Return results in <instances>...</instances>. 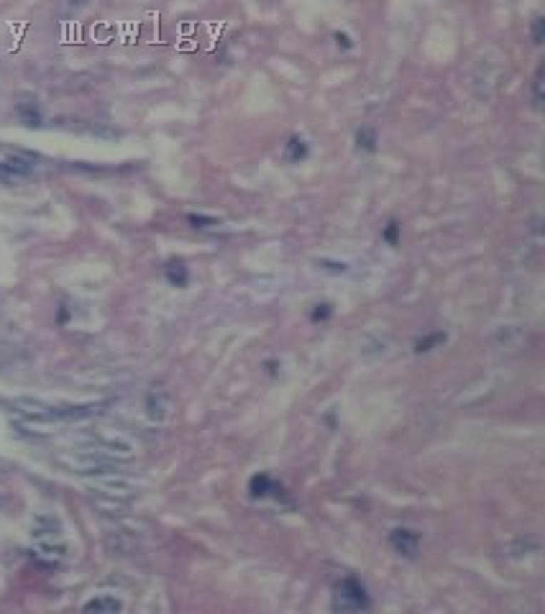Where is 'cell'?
Wrapping results in <instances>:
<instances>
[{
    "label": "cell",
    "mask_w": 545,
    "mask_h": 614,
    "mask_svg": "<svg viewBox=\"0 0 545 614\" xmlns=\"http://www.w3.org/2000/svg\"><path fill=\"white\" fill-rule=\"evenodd\" d=\"M284 159L292 162V164H300L302 159H307V144L300 139V136H292L284 147Z\"/></svg>",
    "instance_id": "cell-9"
},
{
    "label": "cell",
    "mask_w": 545,
    "mask_h": 614,
    "mask_svg": "<svg viewBox=\"0 0 545 614\" xmlns=\"http://www.w3.org/2000/svg\"><path fill=\"white\" fill-rule=\"evenodd\" d=\"M100 489H103V492H108L111 494V497H129L131 494V487L129 484H123V481H103V484H100Z\"/></svg>",
    "instance_id": "cell-13"
},
{
    "label": "cell",
    "mask_w": 545,
    "mask_h": 614,
    "mask_svg": "<svg viewBox=\"0 0 545 614\" xmlns=\"http://www.w3.org/2000/svg\"><path fill=\"white\" fill-rule=\"evenodd\" d=\"M543 79H545V64H540L538 72L533 79V105L535 108H543Z\"/></svg>",
    "instance_id": "cell-12"
},
{
    "label": "cell",
    "mask_w": 545,
    "mask_h": 614,
    "mask_svg": "<svg viewBox=\"0 0 545 614\" xmlns=\"http://www.w3.org/2000/svg\"><path fill=\"white\" fill-rule=\"evenodd\" d=\"M441 343H446V333H430V335H425V338H420V341H417L415 351L417 353H428V351H433L435 346H441Z\"/></svg>",
    "instance_id": "cell-11"
},
{
    "label": "cell",
    "mask_w": 545,
    "mask_h": 614,
    "mask_svg": "<svg viewBox=\"0 0 545 614\" xmlns=\"http://www.w3.org/2000/svg\"><path fill=\"white\" fill-rule=\"evenodd\" d=\"M164 277H166V282L172 287H177V289H184V287L190 284V269H187V264H184L182 259H172V262L166 264Z\"/></svg>",
    "instance_id": "cell-6"
},
{
    "label": "cell",
    "mask_w": 545,
    "mask_h": 614,
    "mask_svg": "<svg viewBox=\"0 0 545 614\" xmlns=\"http://www.w3.org/2000/svg\"><path fill=\"white\" fill-rule=\"evenodd\" d=\"M530 34H533V41L535 44H543L545 41V19H535L533 21V29H530Z\"/></svg>",
    "instance_id": "cell-18"
},
{
    "label": "cell",
    "mask_w": 545,
    "mask_h": 614,
    "mask_svg": "<svg viewBox=\"0 0 545 614\" xmlns=\"http://www.w3.org/2000/svg\"><path fill=\"white\" fill-rule=\"evenodd\" d=\"M16 113H19V121L24 123L26 128H41L44 126V116L39 105L34 100H24V103L16 105Z\"/></svg>",
    "instance_id": "cell-7"
},
{
    "label": "cell",
    "mask_w": 545,
    "mask_h": 614,
    "mask_svg": "<svg viewBox=\"0 0 545 614\" xmlns=\"http://www.w3.org/2000/svg\"><path fill=\"white\" fill-rule=\"evenodd\" d=\"M72 3H74V6H85L87 0H72Z\"/></svg>",
    "instance_id": "cell-20"
},
{
    "label": "cell",
    "mask_w": 545,
    "mask_h": 614,
    "mask_svg": "<svg viewBox=\"0 0 545 614\" xmlns=\"http://www.w3.org/2000/svg\"><path fill=\"white\" fill-rule=\"evenodd\" d=\"M187 223H190L192 228H210V225H218V218L202 215V213H190L187 215Z\"/></svg>",
    "instance_id": "cell-14"
},
{
    "label": "cell",
    "mask_w": 545,
    "mask_h": 614,
    "mask_svg": "<svg viewBox=\"0 0 545 614\" xmlns=\"http://www.w3.org/2000/svg\"><path fill=\"white\" fill-rule=\"evenodd\" d=\"M376 131L374 128H359L356 131V147L364 149V152H376Z\"/></svg>",
    "instance_id": "cell-10"
},
{
    "label": "cell",
    "mask_w": 545,
    "mask_h": 614,
    "mask_svg": "<svg viewBox=\"0 0 545 614\" xmlns=\"http://www.w3.org/2000/svg\"><path fill=\"white\" fill-rule=\"evenodd\" d=\"M369 607H371V599H369L361 581H356L354 576L344 578L336 586V594H333V609L336 612H361V609Z\"/></svg>",
    "instance_id": "cell-1"
},
{
    "label": "cell",
    "mask_w": 545,
    "mask_h": 614,
    "mask_svg": "<svg viewBox=\"0 0 545 614\" xmlns=\"http://www.w3.org/2000/svg\"><path fill=\"white\" fill-rule=\"evenodd\" d=\"M389 543H392V548L399 555L415 558L417 550H420V533H415L410 528H397L389 533Z\"/></svg>",
    "instance_id": "cell-3"
},
{
    "label": "cell",
    "mask_w": 545,
    "mask_h": 614,
    "mask_svg": "<svg viewBox=\"0 0 545 614\" xmlns=\"http://www.w3.org/2000/svg\"><path fill=\"white\" fill-rule=\"evenodd\" d=\"M61 463H64L69 471H74V474H82V476L111 474V471H113V466L105 461V458L92 456V453H87V456H61Z\"/></svg>",
    "instance_id": "cell-2"
},
{
    "label": "cell",
    "mask_w": 545,
    "mask_h": 614,
    "mask_svg": "<svg viewBox=\"0 0 545 614\" xmlns=\"http://www.w3.org/2000/svg\"><path fill=\"white\" fill-rule=\"evenodd\" d=\"M399 228H402V225H399L397 220H389L386 228H384V233H381V238H384L389 246H397L399 244Z\"/></svg>",
    "instance_id": "cell-15"
},
{
    "label": "cell",
    "mask_w": 545,
    "mask_h": 614,
    "mask_svg": "<svg viewBox=\"0 0 545 614\" xmlns=\"http://www.w3.org/2000/svg\"><path fill=\"white\" fill-rule=\"evenodd\" d=\"M31 535H34V540H44V538H61V523L54 515H36L34 517Z\"/></svg>",
    "instance_id": "cell-4"
},
{
    "label": "cell",
    "mask_w": 545,
    "mask_h": 614,
    "mask_svg": "<svg viewBox=\"0 0 545 614\" xmlns=\"http://www.w3.org/2000/svg\"><path fill=\"white\" fill-rule=\"evenodd\" d=\"M333 315V304L323 302V304H315L313 312H310V317H313V322H325V320H331Z\"/></svg>",
    "instance_id": "cell-16"
},
{
    "label": "cell",
    "mask_w": 545,
    "mask_h": 614,
    "mask_svg": "<svg viewBox=\"0 0 545 614\" xmlns=\"http://www.w3.org/2000/svg\"><path fill=\"white\" fill-rule=\"evenodd\" d=\"M318 267L325 269V272H331V274H346V272H349V264H344V262H331V259H320Z\"/></svg>",
    "instance_id": "cell-17"
},
{
    "label": "cell",
    "mask_w": 545,
    "mask_h": 614,
    "mask_svg": "<svg viewBox=\"0 0 545 614\" xmlns=\"http://www.w3.org/2000/svg\"><path fill=\"white\" fill-rule=\"evenodd\" d=\"M336 44L341 46V49H351V46H354V41H351L349 34H341V31L336 34Z\"/></svg>",
    "instance_id": "cell-19"
},
{
    "label": "cell",
    "mask_w": 545,
    "mask_h": 614,
    "mask_svg": "<svg viewBox=\"0 0 545 614\" xmlns=\"http://www.w3.org/2000/svg\"><path fill=\"white\" fill-rule=\"evenodd\" d=\"M249 492H251L254 499H264V497H269V494H274V497H282V487H279V484H276V481L271 479L269 474L251 476V481H249Z\"/></svg>",
    "instance_id": "cell-5"
},
{
    "label": "cell",
    "mask_w": 545,
    "mask_h": 614,
    "mask_svg": "<svg viewBox=\"0 0 545 614\" xmlns=\"http://www.w3.org/2000/svg\"><path fill=\"white\" fill-rule=\"evenodd\" d=\"M123 604L116 596H95L85 604V612H121Z\"/></svg>",
    "instance_id": "cell-8"
}]
</instances>
